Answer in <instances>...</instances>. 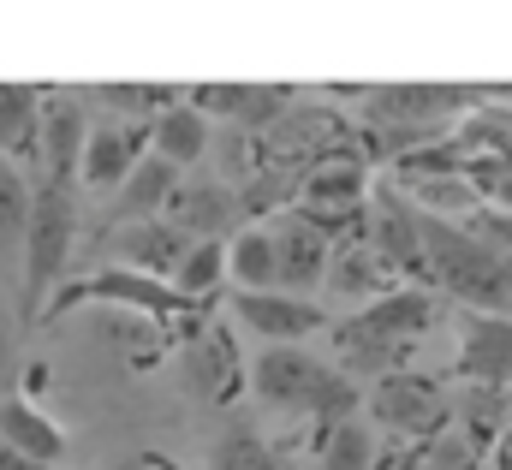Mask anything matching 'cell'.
Segmentation results:
<instances>
[{
    "mask_svg": "<svg viewBox=\"0 0 512 470\" xmlns=\"http://www.w3.org/2000/svg\"><path fill=\"white\" fill-rule=\"evenodd\" d=\"M78 244V197L60 179H42L30 191V221H24V250H18V274H24V322L42 316V304L66 286V262Z\"/></svg>",
    "mask_w": 512,
    "mask_h": 470,
    "instance_id": "obj_2",
    "label": "cell"
},
{
    "mask_svg": "<svg viewBox=\"0 0 512 470\" xmlns=\"http://www.w3.org/2000/svg\"><path fill=\"white\" fill-rule=\"evenodd\" d=\"M483 465H489V441L471 435L465 423H447L417 447V470H483Z\"/></svg>",
    "mask_w": 512,
    "mask_h": 470,
    "instance_id": "obj_25",
    "label": "cell"
},
{
    "mask_svg": "<svg viewBox=\"0 0 512 470\" xmlns=\"http://www.w3.org/2000/svg\"><path fill=\"white\" fill-rule=\"evenodd\" d=\"M42 84H0V155L12 167H36L42 155Z\"/></svg>",
    "mask_w": 512,
    "mask_h": 470,
    "instance_id": "obj_20",
    "label": "cell"
},
{
    "mask_svg": "<svg viewBox=\"0 0 512 470\" xmlns=\"http://www.w3.org/2000/svg\"><path fill=\"white\" fill-rule=\"evenodd\" d=\"M334 328V369L340 375H370V381H382V375H399V369H411V346H399V340H382V334H370L358 316L352 322H328Z\"/></svg>",
    "mask_w": 512,
    "mask_h": 470,
    "instance_id": "obj_18",
    "label": "cell"
},
{
    "mask_svg": "<svg viewBox=\"0 0 512 470\" xmlns=\"http://www.w3.org/2000/svg\"><path fill=\"white\" fill-rule=\"evenodd\" d=\"M185 369H191V387L209 399V405H233L245 393V357H239V340L233 328H215L203 322L185 346Z\"/></svg>",
    "mask_w": 512,
    "mask_h": 470,
    "instance_id": "obj_12",
    "label": "cell"
},
{
    "mask_svg": "<svg viewBox=\"0 0 512 470\" xmlns=\"http://www.w3.org/2000/svg\"><path fill=\"white\" fill-rule=\"evenodd\" d=\"M167 286H173L179 298H191V304H209V298L227 286V238H191L185 256L173 262Z\"/></svg>",
    "mask_w": 512,
    "mask_h": 470,
    "instance_id": "obj_21",
    "label": "cell"
},
{
    "mask_svg": "<svg viewBox=\"0 0 512 470\" xmlns=\"http://www.w3.org/2000/svg\"><path fill=\"white\" fill-rule=\"evenodd\" d=\"M268 238H274V292H292V298H310L316 286H322V274H328V238L316 233V227H304L292 209L286 215H274V221H262Z\"/></svg>",
    "mask_w": 512,
    "mask_h": 470,
    "instance_id": "obj_10",
    "label": "cell"
},
{
    "mask_svg": "<svg viewBox=\"0 0 512 470\" xmlns=\"http://www.w3.org/2000/svg\"><path fill=\"white\" fill-rule=\"evenodd\" d=\"M465 387H512V316H459V357H453Z\"/></svg>",
    "mask_w": 512,
    "mask_h": 470,
    "instance_id": "obj_9",
    "label": "cell"
},
{
    "mask_svg": "<svg viewBox=\"0 0 512 470\" xmlns=\"http://www.w3.org/2000/svg\"><path fill=\"white\" fill-rule=\"evenodd\" d=\"M322 286L364 310V304H376V298H387V292H399L405 280H399V268L387 262L370 238H352V244H334V250H328V274H322Z\"/></svg>",
    "mask_w": 512,
    "mask_h": 470,
    "instance_id": "obj_13",
    "label": "cell"
},
{
    "mask_svg": "<svg viewBox=\"0 0 512 470\" xmlns=\"http://www.w3.org/2000/svg\"><path fill=\"white\" fill-rule=\"evenodd\" d=\"M108 470H191V465H179V459L161 453V447H137V453H120Z\"/></svg>",
    "mask_w": 512,
    "mask_h": 470,
    "instance_id": "obj_28",
    "label": "cell"
},
{
    "mask_svg": "<svg viewBox=\"0 0 512 470\" xmlns=\"http://www.w3.org/2000/svg\"><path fill=\"white\" fill-rule=\"evenodd\" d=\"M24 221H30V179H24V167H12V161L0 155V274L18 268Z\"/></svg>",
    "mask_w": 512,
    "mask_h": 470,
    "instance_id": "obj_24",
    "label": "cell"
},
{
    "mask_svg": "<svg viewBox=\"0 0 512 470\" xmlns=\"http://www.w3.org/2000/svg\"><path fill=\"white\" fill-rule=\"evenodd\" d=\"M185 173L179 167H167L161 155H143L137 167H131L126 179H120V191L108 197V227H131V221H155L161 215V203L173 197V185H179Z\"/></svg>",
    "mask_w": 512,
    "mask_h": 470,
    "instance_id": "obj_17",
    "label": "cell"
},
{
    "mask_svg": "<svg viewBox=\"0 0 512 470\" xmlns=\"http://www.w3.org/2000/svg\"><path fill=\"white\" fill-rule=\"evenodd\" d=\"M143 155H149V125H137V119H90L72 179L84 191H96V197H114L120 179H126Z\"/></svg>",
    "mask_w": 512,
    "mask_h": 470,
    "instance_id": "obj_5",
    "label": "cell"
},
{
    "mask_svg": "<svg viewBox=\"0 0 512 470\" xmlns=\"http://www.w3.org/2000/svg\"><path fill=\"white\" fill-rule=\"evenodd\" d=\"M0 447L36 465H60L66 459V429L24 393H0Z\"/></svg>",
    "mask_w": 512,
    "mask_h": 470,
    "instance_id": "obj_14",
    "label": "cell"
},
{
    "mask_svg": "<svg viewBox=\"0 0 512 470\" xmlns=\"http://www.w3.org/2000/svg\"><path fill=\"white\" fill-rule=\"evenodd\" d=\"M78 304H120V310H137L143 322H155V328H179L185 340L203 328V316H209V304H191V298H179L167 280H149V274H131V268H96V274H84V280H66L48 304H42V316H36V328L42 322H54V316H66V310H78Z\"/></svg>",
    "mask_w": 512,
    "mask_h": 470,
    "instance_id": "obj_3",
    "label": "cell"
},
{
    "mask_svg": "<svg viewBox=\"0 0 512 470\" xmlns=\"http://www.w3.org/2000/svg\"><path fill=\"white\" fill-rule=\"evenodd\" d=\"M0 470H60V465H36V459H18V453L0 447Z\"/></svg>",
    "mask_w": 512,
    "mask_h": 470,
    "instance_id": "obj_30",
    "label": "cell"
},
{
    "mask_svg": "<svg viewBox=\"0 0 512 470\" xmlns=\"http://www.w3.org/2000/svg\"><path fill=\"white\" fill-rule=\"evenodd\" d=\"M36 131H42V179H60V185H72V173H78V149H84V131H90V102L84 96H72V90H48L42 84V119H36Z\"/></svg>",
    "mask_w": 512,
    "mask_h": 470,
    "instance_id": "obj_11",
    "label": "cell"
},
{
    "mask_svg": "<svg viewBox=\"0 0 512 470\" xmlns=\"http://www.w3.org/2000/svg\"><path fill=\"white\" fill-rule=\"evenodd\" d=\"M215 470H286V459H280V447L268 435H256L251 423H233L215 441Z\"/></svg>",
    "mask_w": 512,
    "mask_h": 470,
    "instance_id": "obj_27",
    "label": "cell"
},
{
    "mask_svg": "<svg viewBox=\"0 0 512 470\" xmlns=\"http://www.w3.org/2000/svg\"><path fill=\"white\" fill-rule=\"evenodd\" d=\"M161 221L179 227L185 238H233L245 209H239V191L227 179H179L173 197L161 203Z\"/></svg>",
    "mask_w": 512,
    "mask_h": 470,
    "instance_id": "obj_7",
    "label": "cell"
},
{
    "mask_svg": "<svg viewBox=\"0 0 512 470\" xmlns=\"http://www.w3.org/2000/svg\"><path fill=\"white\" fill-rule=\"evenodd\" d=\"M370 429H382V435H399V441H429L435 429H447L453 423V399H447V387L435 381V375H417V369H399V375H382L376 387H370Z\"/></svg>",
    "mask_w": 512,
    "mask_h": 470,
    "instance_id": "obj_4",
    "label": "cell"
},
{
    "mask_svg": "<svg viewBox=\"0 0 512 470\" xmlns=\"http://www.w3.org/2000/svg\"><path fill=\"white\" fill-rule=\"evenodd\" d=\"M423 233V280L447 298H459L465 310L483 316H512V256L471 238L465 227H447L435 215H417Z\"/></svg>",
    "mask_w": 512,
    "mask_h": 470,
    "instance_id": "obj_1",
    "label": "cell"
},
{
    "mask_svg": "<svg viewBox=\"0 0 512 470\" xmlns=\"http://www.w3.org/2000/svg\"><path fill=\"white\" fill-rule=\"evenodd\" d=\"M185 244H191V238L155 215V221H131V227H120V233H108V256H114V268L149 274V280H167L173 262L185 256Z\"/></svg>",
    "mask_w": 512,
    "mask_h": 470,
    "instance_id": "obj_15",
    "label": "cell"
},
{
    "mask_svg": "<svg viewBox=\"0 0 512 470\" xmlns=\"http://www.w3.org/2000/svg\"><path fill=\"white\" fill-rule=\"evenodd\" d=\"M90 102H102L108 119H137V125H149L161 108L179 102V90H173V84H90Z\"/></svg>",
    "mask_w": 512,
    "mask_h": 470,
    "instance_id": "obj_26",
    "label": "cell"
},
{
    "mask_svg": "<svg viewBox=\"0 0 512 470\" xmlns=\"http://www.w3.org/2000/svg\"><path fill=\"white\" fill-rule=\"evenodd\" d=\"M435 310H441V298H435L429 286H399V292H387V298H376V304H364L358 322H364L370 334H382V340L417 346V340L435 328Z\"/></svg>",
    "mask_w": 512,
    "mask_h": 470,
    "instance_id": "obj_16",
    "label": "cell"
},
{
    "mask_svg": "<svg viewBox=\"0 0 512 470\" xmlns=\"http://www.w3.org/2000/svg\"><path fill=\"white\" fill-rule=\"evenodd\" d=\"M0 393H12V322H6V304H0Z\"/></svg>",
    "mask_w": 512,
    "mask_h": 470,
    "instance_id": "obj_29",
    "label": "cell"
},
{
    "mask_svg": "<svg viewBox=\"0 0 512 470\" xmlns=\"http://www.w3.org/2000/svg\"><path fill=\"white\" fill-rule=\"evenodd\" d=\"M376 447H382V435L364 417H352V423H334L310 447V465L316 470H376Z\"/></svg>",
    "mask_w": 512,
    "mask_h": 470,
    "instance_id": "obj_23",
    "label": "cell"
},
{
    "mask_svg": "<svg viewBox=\"0 0 512 470\" xmlns=\"http://www.w3.org/2000/svg\"><path fill=\"white\" fill-rule=\"evenodd\" d=\"M322 375H328V363L310 357L304 346H268V352H256V363H245V387H256V399L286 417H304Z\"/></svg>",
    "mask_w": 512,
    "mask_h": 470,
    "instance_id": "obj_6",
    "label": "cell"
},
{
    "mask_svg": "<svg viewBox=\"0 0 512 470\" xmlns=\"http://www.w3.org/2000/svg\"><path fill=\"white\" fill-rule=\"evenodd\" d=\"M215 149V125L197 114V108H185V102H173V108H161V114L149 119V155H161L167 167H197L203 155Z\"/></svg>",
    "mask_w": 512,
    "mask_h": 470,
    "instance_id": "obj_19",
    "label": "cell"
},
{
    "mask_svg": "<svg viewBox=\"0 0 512 470\" xmlns=\"http://www.w3.org/2000/svg\"><path fill=\"white\" fill-rule=\"evenodd\" d=\"M233 322H245L268 346H304L316 328H328L322 304L292 292H233Z\"/></svg>",
    "mask_w": 512,
    "mask_h": 470,
    "instance_id": "obj_8",
    "label": "cell"
},
{
    "mask_svg": "<svg viewBox=\"0 0 512 470\" xmlns=\"http://www.w3.org/2000/svg\"><path fill=\"white\" fill-rule=\"evenodd\" d=\"M227 280L239 292H274V238H268L262 221L227 238Z\"/></svg>",
    "mask_w": 512,
    "mask_h": 470,
    "instance_id": "obj_22",
    "label": "cell"
}]
</instances>
